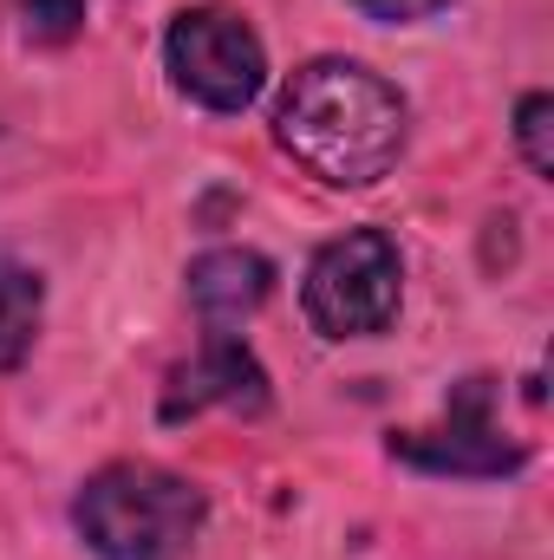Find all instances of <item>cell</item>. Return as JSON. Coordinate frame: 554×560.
I'll list each match as a JSON object with an SVG mask.
<instances>
[{"instance_id": "obj_4", "label": "cell", "mask_w": 554, "mask_h": 560, "mask_svg": "<svg viewBox=\"0 0 554 560\" xmlns=\"http://www.w3.org/2000/svg\"><path fill=\"white\" fill-rule=\"evenodd\" d=\"M163 72L203 112H249L268 85V46L235 7H183L163 33Z\"/></svg>"}, {"instance_id": "obj_3", "label": "cell", "mask_w": 554, "mask_h": 560, "mask_svg": "<svg viewBox=\"0 0 554 560\" xmlns=\"http://www.w3.org/2000/svg\"><path fill=\"white\" fill-rule=\"evenodd\" d=\"M399 293H405L399 242L385 229H346L307 261L300 306L320 339H372L399 319Z\"/></svg>"}, {"instance_id": "obj_2", "label": "cell", "mask_w": 554, "mask_h": 560, "mask_svg": "<svg viewBox=\"0 0 554 560\" xmlns=\"http://www.w3.org/2000/svg\"><path fill=\"white\" fill-rule=\"evenodd\" d=\"M209 495L157 463H105L72 495V528L99 560H183L203 541Z\"/></svg>"}, {"instance_id": "obj_8", "label": "cell", "mask_w": 554, "mask_h": 560, "mask_svg": "<svg viewBox=\"0 0 554 560\" xmlns=\"http://www.w3.org/2000/svg\"><path fill=\"white\" fill-rule=\"evenodd\" d=\"M39 313H46V287L39 268H26L13 248H0V372H13L33 339H39Z\"/></svg>"}, {"instance_id": "obj_9", "label": "cell", "mask_w": 554, "mask_h": 560, "mask_svg": "<svg viewBox=\"0 0 554 560\" xmlns=\"http://www.w3.org/2000/svg\"><path fill=\"white\" fill-rule=\"evenodd\" d=\"M516 143H522L535 176H554V98L549 92H529L516 105Z\"/></svg>"}, {"instance_id": "obj_5", "label": "cell", "mask_w": 554, "mask_h": 560, "mask_svg": "<svg viewBox=\"0 0 554 560\" xmlns=\"http://www.w3.org/2000/svg\"><path fill=\"white\" fill-rule=\"evenodd\" d=\"M392 456L412 463L424 476H463V482H489V476H516L529 463V450L516 436H503L496 423V385L489 378H463L443 405V423L430 430H399Z\"/></svg>"}, {"instance_id": "obj_1", "label": "cell", "mask_w": 554, "mask_h": 560, "mask_svg": "<svg viewBox=\"0 0 554 560\" xmlns=\"http://www.w3.org/2000/svg\"><path fill=\"white\" fill-rule=\"evenodd\" d=\"M412 112L359 59H307L275 98V143L333 189H372L405 156Z\"/></svg>"}, {"instance_id": "obj_6", "label": "cell", "mask_w": 554, "mask_h": 560, "mask_svg": "<svg viewBox=\"0 0 554 560\" xmlns=\"http://www.w3.org/2000/svg\"><path fill=\"white\" fill-rule=\"evenodd\" d=\"M209 405L268 411V372H262V359H255L235 332H209L203 352L170 372L157 411H163V423H183V418H196V411H209Z\"/></svg>"}, {"instance_id": "obj_10", "label": "cell", "mask_w": 554, "mask_h": 560, "mask_svg": "<svg viewBox=\"0 0 554 560\" xmlns=\"http://www.w3.org/2000/svg\"><path fill=\"white\" fill-rule=\"evenodd\" d=\"M366 20H385V26H412V20H430V13H443L450 0H353Z\"/></svg>"}, {"instance_id": "obj_7", "label": "cell", "mask_w": 554, "mask_h": 560, "mask_svg": "<svg viewBox=\"0 0 554 560\" xmlns=\"http://www.w3.org/2000/svg\"><path fill=\"white\" fill-rule=\"evenodd\" d=\"M268 293H275V268H268V255H255V248H209V255L189 261V300H196V313L209 319V332L249 319Z\"/></svg>"}]
</instances>
